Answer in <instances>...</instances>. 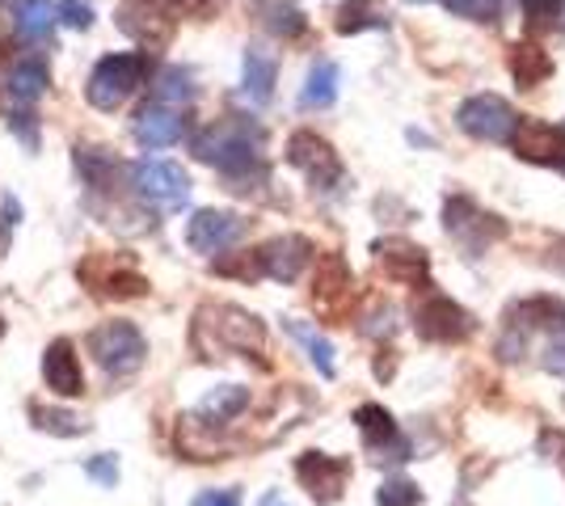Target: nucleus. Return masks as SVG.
<instances>
[{
	"label": "nucleus",
	"mask_w": 565,
	"mask_h": 506,
	"mask_svg": "<svg viewBox=\"0 0 565 506\" xmlns=\"http://www.w3.org/2000/svg\"><path fill=\"white\" fill-rule=\"evenodd\" d=\"M354 422H359V431L367 439V448H384V443H393L397 439V422H393V413L376 406V401H367V406H359L354 410Z\"/></svg>",
	"instance_id": "26"
},
{
	"label": "nucleus",
	"mask_w": 565,
	"mask_h": 506,
	"mask_svg": "<svg viewBox=\"0 0 565 506\" xmlns=\"http://www.w3.org/2000/svg\"><path fill=\"white\" fill-rule=\"evenodd\" d=\"M152 97L161 101V106H182L194 97V85H190V73L186 68H161L157 73V85H152Z\"/></svg>",
	"instance_id": "31"
},
{
	"label": "nucleus",
	"mask_w": 565,
	"mask_h": 506,
	"mask_svg": "<svg viewBox=\"0 0 565 506\" xmlns=\"http://www.w3.org/2000/svg\"><path fill=\"white\" fill-rule=\"evenodd\" d=\"M43 380L55 397H81L85 392V376H81V359H76V346L68 337H55L47 351H43Z\"/></svg>",
	"instance_id": "17"
},
{
	"label": "nucleus",
	"mask_w": 565,
	"mask_h": 506,
	"mask_svg": "<svg viewBox=\"0 0 565 506\" xmlns=\"http://www.w3.org/2000/svg\"><path fill=\"white\" fill-rule=\"evenodd\" d=\"M519 4H523V22L532 25L536 34L553 30L557 18H562V9H565V0H519Z\"/></svg>",
	"instance_id": "34"
},
{
	"label": "nucleus",
	"mask_w": 565,
	"mask_h": 506,
	"mask_svg": "<svg viewBox=\"0 0 565 506\" xmlns=\"http://www.w3.org/2000/svg\"><path fill=\"white\" fill-rule=\"evenodd\" d=\"M182 131H186V119L178 115V110H169V106H143L140 119H136V140L143 148H173L182 140Z\"/></svg>",
	"instance_id": "19"
},
{
	"label": "nucleus",
	"mask_w": 565,
	"mask_h": 506,
	"mask_svg": "<svg viewBox=\"0 0 565 506\" xmlns=\"http://www.w3.org/2000/svg\"><path fill=\"white\" fill-rule=\"evenodd\" d=\"M199 161L220 169V177L228 182V191H249V182H266V165H262V127L249 119L228 115L224 122L207 127L194 140Z\"/></svg>",
	"instance_id": "1"
},
{
	"label": "nucleus",
	"mask_w": 565,
	"mask_h": 506,
	"mask_svg": "<svg viewBox=\"0 0 565 506\" xmlns=\"http://www.w3.org/2000/svg\"><path fill=\"white\" fill-rule=\"evenodd\" d=\"M173 9H178V13H182V18H207V13H212V0H173Z\"/></svg>",
	"instance_id": "41"
},
{
	"label": "nucleus",
	"mask_w": 565,
	"mask_h": 506,
	"mask_svg": "<svg viewBox=\"0 0 565 506\" xmlns=\"http://www.w3.org/2000/svg\"><path fill=\"white\" fill-rule=\"evenodd\" d=\"M287 334L305 346L308 359H312V367H317L326 380H333V372H338V367H333V346H330V342L317 334L312 325H305V321H287Z\"/></svg>",
	"instance_id": "28"
},
{
	"label": "nucleus",
	"mask_w": 565,
	"mask_h": 506,
	"mask_svg": "<svg viewBox=\"0 0 565 506\" xmlns=\"http://www.w3.org/2000/svg\"><path fill=\"white\" fill-rule=\"evenodd\" d=\"M515 152L532 165H565V127H553V122L541 119H519L515 127Z\"/></svg>",
	"instance_id": "12"
},
{
	"label": "nucleus",
	"mask_w": 565,
	"mask_h": 506,
	"mask_svg": "<svg viewBox=\"0 0 565 506\" xmlns=\"http://www.w3.org/2000/svg\"><path fill=\"white\" fill-rule=\"evenodd\" d=\"M444 228H448L451 241H460V249L469 258H481L494 241L507 237V224L490 212H481L469 194H451L448 207H444Z\"/></svg>",
	"instance_id": "5"
},
{
	"label": "nucleus",
	"mask_w": 565,
	"mask_h": 506,
	"mask_svg": "<svg viewBox=\"0 0 565 506\" xmlns=\"http://www.w3.org/2000/svg\"><path fill=\"white\" fill-rule=\"evenodd\" d=\"M523 351H527V325L515 321V313H511L507 316V330H502V337H498V355H502L507 363H515Z\"/></svg>",
	"instance_id": "36"
},
{
	"label": "nucleus",
	"mask_w": 565,
	"mask_h": 506,
	"mask_svg": "<svg viewBox=\"0 0 565 506\" xmlns=\"http://www.w3.org/2000/svg\"><path fill=\"white\" fill-rule=\"evenodd\" d=\"M456 122H460V131L472 136V140L511 144V140H515L519 115L511 110V101H502V97H494V94H477V97H469V101H460Z\"/></svg>",
	"instance_id": "6"
},
{
	"label": "nucleus",
	"mask_w": 565,
	"mask_h": 506,
	"mask_svg": "<svg viewBox=\"0 0 565 506\" xmlns=\"http://www.w3.org/2000/svg\"><path fill=\"white\" fill-rule=\"evenodd\" d=\"M245 410H249V388L220 385L194 406V418H190V422H199V427H228V422L241 418Z\"/></svg>",
	"instance_id": "18"
},
{
	"label": "nucleus",
	"mask_w": 565,
	"mask_h": 506,
	"mask_svg": "<svg viewBox=\"0 0 565 506\" xmlns=\"http://www.w3.org/2000/svg\"><path fill=\"white\" fill-rule=\"evenodd\" d=\"M287 161L305 173L312 186H333L338 177H342V165H338V152H333L317 131H296L291 140H287Z\"/></svg>",
	"instance_id": "11"
},
{
	"label": "nucleus",
	"mask_w": 565,
	"mask_h": 506,
	"mask_svg": "<svg viewBox=\"0 0 565 506\" xmlns=\"http://www.w3.org/2000/svg\"><path fill=\"white\" fill-rule=\"evenodd\" d=\"M409 4H423V0H409Z\"/></svg>",
	"instance_id": "44"
},
{
	"label": "nucleus",
	"mask_w": 565,
	"mask_h": 506,
	"mask_svg": "<svg viewBox=\"0 0 565 506\" xmlns=\"http://www.w3.org/2000/svg\"><path fill=\"white\" fill-rule=\"evenodd\" d=\"M85 346H89L97 367L106 376H115V380L136 376L143 367V359H148V337L131 321H106V325H97L94 334L85 337Z\"/></svg>",
	"instance_id": "4"
},
{
	"label": "nucleus",
	"mask_w": 565,
	"mask_h": 506,
	"mask_svg": "<svg viewBox=\"0 0 565 506\" xmlns=\"http://www.w3.org/2000/svg\"><path fill=\"white\" fill-rule=\"evenodd\" d=\"M351 477V460L326 456V452H305L296 460V482L305 485L317 503H338Z\"/></svg>",
	"instance_id": "10"
},
{
	"label": "nucleus",
	"mask_w": 565,
	"mask_h": 506,
	"mask_svg": "<svg viewBox=\"0 0 565 506\" xmlns=\"http://www.w3.org/2000/svg\"><path fill=\"white\" fill-rule=\"evenodd\" d=\"M190 342L203 359H224V355H258L266 342V325L254 313L236 304H203L194 313Z\"/></svg>",
	"instance_id": "2"
},
{
	"label": "nucleus",
	"mask_w": 565,
	"mask_h": 506,
	"mask_svg": "<svg viewBox=\"0 0 565 506\" xmlns=\"http://www.w3.org/2000/svg\"><path fill=\"white\" fill-rule=\"evenodd\" d=\"M115 25L148 51L166 47L169 39H173V18H169L161 4H152V0H127V4H118Z\"/></svg>",
	"instance_id": "9"
},
{
	"label": "nucleus",
	"mask_w": 565,
	"mask_h": 506,
	"mask_svg": "<svg viewBox=\"0 0 565 506\" xmlns=\"http://www.w3.org/2000/svg\"><path fill=\"white\" fill-rule=\"evenodd\" d=\"M312 300H317V309H321L326 316H347V313H351L354 279H351V266L342 262V254H326V258H321Z\"/></svg>",
	"instance_id": "13"
},
{
	"label": "nucleus",
	"mask_w": 565,
	"mask_h": 506,
	"mask_svg": "<svg viewBox=\"0 0 565 506\" xmlns=\"http://www.w3.org/2000/svg\"><path fill=\"white\" fill-rule=\"evenodd\" d=\"M30 418H34V427L47 434H60V439H76V434H85L89 427L68 410H43V406H30Z\"/></svg>",
	"instance_id": "32"
},
{
	"label": "nucleus",
	"mask_w": 565,
	"mask_h": 506,
	"mask_svg": "<svg viewBox=\"0 0 565 506\" xmlns=\"http://www.w3.org/2000/svg\"><path fill=\"white\" fill-rule=\"evenodd\" d=\"M85 473H89L94 482H102V485H110V489H115V482H118V460L115 456H94L89 464H85Z\"/></svg>",
	"instance_id": "38"
},
{
	"label": "nucleus",
	"mask_w": 565,
	"mask_h": 506,
	"mask_svg": "<svg viewBox=\"0 0 565 506\" xmlns=\"http://www.w3.org/2000/svg\"><path fill=\"white\" fill-rule=\"evenodd\" d=\"M60 22L72 25V30H89L94 25V9L85 0H64L60 4Z\"/></svg>",
	"instance_id": "37"
},
{
	"label": "nucleus",
	"mask_w": 565,
	"mask_h": 506,
	"mask_svg": "<svg viewBox=\"0 0 565 506\" xmlns=\"http://www.w3.org/2000/svg\"><path fill=\"white\" fill-rule=\"evenodd\" d=\"M241 237H245V219L236 216V212L203 207V212H194L186 224V245L194 249V254H203V258L233 249Z\"/></svg>",
	"instance_id": "8"
},
{
	"label": "nucleus",
	"mask_w": 565,
	"mask_h": 506,
	"mask_svg": "<svg viewBox=\"0 0 565 506\" xmlns=\"http://www.w3.org/2000/svg\"><path fill=\"white\" fill-rule=\"evenodd\" d=\"M275 80H279V64L266 55V51L249 47L245 51V64H241V89L254 106H266L275 97Z\"/></svg>",
	"instance_id": "20"
},
{
	"label": "nucleus",
	"mask_w": 565,
	"mask_h": 506,
	"mask_svg": "<svg viewBox=\"0 0 565 506\" xmlns=\"http://www.w3.org/2000/svg\"><path fill=\"white\" fill-rule=\"evenodd\" d=\"M258 506H291V503L282 498L279 489H270V494H262V498H258Z\"/></svg>",
	"instance_id": "43"
},
{
	"label": "nucleus",
	"mask_w": 565,
	"mask_h": 506,
	"mask_svg": "<svg viewBox=\"0 0 565 506\" xmlns=\"http://www.w3.org/2000/svg\"><path fill=\"white\" fill-rule=\"evenodd\" d=\"M515 316L527 330H565V300L562 295H532V300H519Z\"/></svg>",
	"instance_id": "23"
},
{
	"label": "nucleus",
	"mask_w": 565,
	"mask_h": 506,
	"mask_svg": "<svg viewBox=\"0 0 565 506\" xmlns=\"http://www.w3.org/2000/svg\"><path fill=\"white\" fill-rule=\"evenodd\" d=\"M76 169H81V177H85L89 191H110V186H115L118 161L106 148H76Z\"/></svg>",
	"instance_id": "25"
},
{
	"label": "nucleus",
	"mask_w": 565,
	"mask_h": 506,
	"mask_svg": "<svg viewBox=\"0 0 565 506\" xmlns=\"http://www.w3.org/2000/svg\"><path fill=\"white\" fill-rule=\"evenodd\" d=\"M380 506H418L423 503V489L409 482V477H388V482L376 489Z\"/></svg>",
	"instance_id": "35"
},
{
	"label": "nucleus",
	"mask_w": 565,
	"mask_h": 506,
	"mask_svg": "<svg viewBox=\"0 0 565 506\" xmlns=\"http://www.w3.org/2000/svg\"><path fill=\"white\" fill-rule=\"evenodd\" d=\"M55 4L51 0H25L22 9H18V34L22 39H30V43H39V39H47L51 34V25H55Z\"/></svg>",
	"instance_id": "29"
},
{
	"label": "nucleus",
	"mask_w": 565,
	"mask_h": 506,
	"mask_svg": "<svg viewBox=\"0 0 565 506\" xmlns=\"http://www.w3.org/2000/svg\"><path fill=\"white\" fill-rule=\"evenodd\" d=\"M451 18H469V22L490 25L502 18V0H444Z\"/></svg>",
	"instance_id": "33"
},
{
	"label": "nucleus",
	"mask_w": 565,
	"mask_h": 506,
	"mask_svg": "<svg viewBox=\"0 0 565 506\" xmlns=\"http://www.w3.org/2000/svg\"><path fill=\"white\" fill-rule=\"evenodd\" d=\"M372 25H388L384 0H351V4H342V13H338V34H359V30H372Z\"/></svg>",
	"instance_id": "30"
},
{
	"label": "nucleus",
	"mask_w": 565,
	"mask_h": 506,
	"mask_svg": "<svg viewBox=\"0 0 565 506\" xmlns=\"http://www.w3.org/2000/svg\"><path fill=\"white\" fill-rule=\"evenodd\" d=\"M333 101H338V64L321 60V64H312L305 89H300V106L305 110H330Z\"/></svg>",
	"instance_id": "22"
},
{
	"label": "nucleus",
	"mask_w": 565,
	"mask_h": 506,
	"mask_svg": "<svg viewBox=\"0 0 565 506\" xmlns=\"http://www.w3.org/2000/svg\"><path fill=\"white\" fill-rule=\"evenodd\" d=\"M190 506H241V494L236 489H203Z\"/></svg>",
	"instance_id": "39"
},
{
	"label": "nucleus",
	"mask_w": 565,
	"mask_h": 506,
	"mask_svg": "<svg viewBox=\"0 0 565 506\" xmlns=\"http://www.w3.org/2000/svg\"><path fill=\"white\" fill-rule=\"evenodd\" d=\"M262 25L270 34H279V39H296V34H305L308 22L291 0H262Z\"/></svg>",
	"instance_id": "27"
},
{
	"label": "nucleus",
	"mask_w": 565,
	"mask_h": 506,
	"mask_svg": "<svg viewBox=\"0 0 565 506\" xmlns=\"http://www.w3.org/2000/svg\"><path fill=\"white\" fill-rule=\"evenodd\" d=\"M131 186L143 203L161 207V212H182L190 198V177L173 161H136L131 165Z\"/></svg>",
	"instance_id": "7"
},
{
	"label": "nucleus",
	"mask_w": 565,
	"mask_h": 506,
	"mask_svg": "<svg viewBox=\"0 0 565 506\" xmlns=\"http://www.w3.org/2000/svg\"><path fill=\"white\" fill-rule=\"evenodd\" d=\"M418 334L426 342H460V337L472 334V316L448 295H430L418 309Z\"/></svg>",
	"instance_id": "14"
},
{
	"label": "nucleus",
	"mask_w": 565,
	"mask_h": 506,
	"mask_svg": "<svg viewBox=\"0 0 565 506\" xmlns=\"http://www.w3.org/2000/svg\"><path fill=\"white\" fill-rule=\"evenodd\" d=\"M148 76V55L143 51H118V55H102L89 73L85 97L94 110H118L127 97L136 94Z\"/></svg>",
	"instance_id": "3"
},
{
	"label": "nucleus",
	"mask_w": 565,
	"mask_h": 506,
	"mask_svg": "<svg viewBox=\"0 0 565 506\" xmlns=\"http://www.w3.org/2000/svg\"><path fill=\"white\" fill-rule=\"evenodd\" d=\"M544 367H548V372H562L565 376V330H562V337H553V342H548V351H544Z\"/></svg>",
	"instance_id": "40"
},
{
	"label": "nucleus",
	"mask_w": 565,
	"mask_h": 506,
	"mask_svg": "<svg viewBox=\"0 0 565 506\" xmlns=\"http://www.w3.org/2000/svg\"><path fill=\"white\" fill-rule=\"evenodd\" d=\"M511 73H515L519 89H536L541 80L553 76V60L536 43H519V47H511Z\"/></svg>",
	"instance_id": "24"
},
{
	"label": "nucleus",
	"mask_w": 565,
	"mask_h": 506,
	"mask_svg": "<svg viewBox=\"0 0 565 506\" xmlns=\"http://www.w3.org/2000/svg\"><path fill=\"white\" fill-rule=\"evenodd\" d=\"M376 258L384 266L388 279H397L405 288H418L430 274V258H426L423 245L405 241V237H388V241H376Z\"/></svg>",
	"instance_id": "15"
},
{
	"label": "nucleus",
	"mask_w": 565,
	"mask_h": 506,
	"mask_svg": "<svg viewBox=\"0 0 565 506\" xmlns=\"http://www.w3.org/2000/svg\"><path fill=\"white\" fill-rule=\"evenodd\" d=\"M25 119H30V115H18V119L9 122V127H18V136H22L25 144L34 148V127H30V122H25Z\"/></svg>",
	"instance_id": "42"
},
{
	"label": "nucleus",
	"mask_w": 565,
	"mask_h": 506,
	"mask_svg": "<svg viewBox=\"0 0 565 506\" xmlns=\"http://www.w3.org/2000/svg\"><path fill=\"white\" fill-rule=\"evenodd\" d=\"M47 64L43 60H18L13 68H9V76H4V89H9V97L18 101V106H34L39 97L47 94Z\"/></svg>",
	"instance_id": "21"
},
{
	"label": "nucleus",
	"mask_w": 565,
	"mask_h": 506,
	"mask_svg": "<svg viewBox=\"0 0 565 506\" xmlns=\"http://www.w3.org/2000/svg\"><path fill=\"white\" fill-rule=\"evenodd\" d=\"M258 254H262V270H266L275 283H296V279L305 274V266L312 262V241L287 233V237L266 241Z\"/></svg>",
	"instance_id": "16"
}]
</instances>
